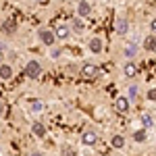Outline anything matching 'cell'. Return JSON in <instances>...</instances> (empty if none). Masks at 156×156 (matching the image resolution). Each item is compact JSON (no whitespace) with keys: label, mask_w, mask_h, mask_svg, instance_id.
Segmentation results:
<instances>
[{"label":"cell","mask_w":156,"mask_h":156,"mask_svg":"<svg viewBox=\"0 0 156 156\" xmlns=\"http://www.w3.org/2000/svg\"><path fill=\"white\" fill-rule=\"evenodd\" d=\"M42 75V62L40 60H27L25 65V77L27 79H37Z\"/></svg>","instance_id":"cell-1"},{"label":"cell","mask_w":156,"mask_h":156,"mask_svg":"<svg viewBox=\"0 0 156 156\" xmlns=\"http://www.w3.org/2000/svg\"><path fill=\"white\" fill-rule=\"evenodd\" d=\"M37 40H40L44 46H54V44H56V36H54V31L48 29V27H42V29L37 31Z\"/></svg>","instance_id":"cell-2"},{"label":"cell","mask_w":156,"mask_h":156,"mask_svg":"<svg viewBox=\"0 0 156 156\" xmlns=\"http://www.w3.org/2000/svg\"><path fill=\"white\" fill-rule=\"evenodd\" d=\"M81 75L85 79H96V77H100V69H98L96 62H83L81 65Z\"/></svg>","instance_id":"cell-3"},{"label":"cell","mask_w":156,"mask_h":156,"mask_svg":"<svg viewBox=\"0 0 156 156\" xmlns=\"http://www.w3.org/2000/svg\"><path fill=\"white\" fill-rule=\"evenodd\" d=\"M129 108H131V100L127 96H119L115 100V110H117V112L125 115V112H129Z\"/></svg>","instance_id":"cell-4"},{"label":"cell","mask_w":156,"mask_h":156,"mask_svg":"<svg viewBox=\"0 0 156 156\" xmlns=\"http://www.w3.org/2000/svg\"><path fill=\"white\" fill-rule=\"evenodd\" d=\"M52 31H54L56 40H67V37L71 36V27H69V25H65V23H58Z\"/></svg>","instance_id":"cell-5"},{"label":"cell","mask_w":156,"mask_h":156,"mask_svg":"<svg viewBox=\"0 0 156 156\" xmlns=\"http://www.w3.org/2000/svg\"><path fill=\"white\" fill-rule=\"evenodd\" d=\"M96 142H98V135H96V131H92V129L83 131V135H81V144H83V146L92 148V146H96Z\"/></svg>","instance_id":"cell-6"},{"label":"cell","mask_w":156,"mask_h":156,"mask_svg":"<svg viewBox=\"0 0 156 156\" xmlns=\"http://www.w3.org/2000/svg\"><path fill=\"white\" fill-rule=\"evenodd\" d=\"M77 15H79L81 19L92 15V4H90V0H79V2H77Z\"/></svg>","instance_id":"cell-7"},{"label":"cell","mask_w":156,"mask_h":156,"mask_svg":"<svg viewBox=\"0 0 156 156\" xmlns=\"http://www.w3.org/2000/svg\"><path fill=\"white\" fill-rule=\"evenodd\" d=\"M0 29H2V34H4V36H12V34L17 31V21H15V19H4Z\"/></svg>","instance_id":"cell-8"},{"label":"cell","mask_w":156,"mask_h":156,"mask_svg":"<svg viewBox=\"0 0 156 156\" xmlns=\"http://www.w3.org/2000/svg\"><path fill=\"white\" fill-rule=\"evenodd\" d=\"M127 29H129V21H127L125 17H119V19L115 21V31H117L119 36H125Z\"/></svg>","instance_id":"cell-9"},{"label":"cell","mask_w":156,"mask_h":156,"mask_svg":"<svg viewBox=\"0 0 156 156\" xmlns=\"http://www.w3.org/2000/svg\"><path fill=\"white\" fill-rule=\"evenodd\" d=\"M27 106H29L31 112L40 115V112H44V110H46V102H44V100H29V102H27Z\"/></svg>","instance_id":"cell-10"},{"label":"cell","mask_w":156,"mask_h":156,"mask_svg":"<svg viewBox=\"0 0 156 156\" xmlns=\"http://www.w3.org/2000/svg\"><path fill=\"white\" fill-rule=\"evenodd\" d=\"M87 48H90V52H94V54H100V52L104 50L102 40H100V37H92V40L87 42Z\"/></svg>","instance_id":"cell-11"},{"label":"cell","mask_w":156,"mask_h":156,"mask_svg":"<svg viewBox=\"0 0 156 156\" xmlns=\"http://www.w3.org/2000/svg\"><path fill=\"white\" fill-rule=\"evenodd\" d=\"M144 50H148V52H156V34H150V36L144 37Z\"/></svg>","instance_id":"cell-12"},{"label":"cell","mask_w":156,"mask_h":156,"mask_svg":"<svg viewBox=\"0 0 156 156\" xmlns=\"http://www.w3.org/2000/svg\"><path fill=\"white\" fill-rule=\"evenodd\" d=\"M12 77V67L9 62H0V79H11Z\"/></svg>","instance_id":"cell-13"},{"label":"cell","mask_w":156,"mask_h":156,"mask_svg":"<svg viewBox=\"0 0 156 156\" xmlns=\"http://www.w3.org/2000/svg\"><path fill=\"white\" fill-rule=\"evenodd\" d=\"M123 73H125V77H135V73H137V67L133 65L131 60H127V62H125V67H123Z\"/></svg>","instance_id":"cell-14"},{"label":"cell","mask_w":156,"mask_h":156,"mask_svg":"<svg viewBox=\"0 0 156 156\" xmlns=\"http://www.w3.org/2000/svg\"><path fill=\"white\" fill-rule=\"evenodd\" d=\"M31 133H34L36 137H44V135H46V127H44V123H34V125H31Z\"/></svg>","instance_id":"cell-15"},{"label":"cell","mask_w":156,"mask_h":156,"mask_svg":"<svg viewBox=\"0 0 156 156\" xmlns=\"http://www.w3.org/2000/svg\"><path fill=\"white\" fill-rule=\"evenodd\" d=\"M83 29H85V25H83V21H81V17H79V19L75 17V19H73V23H71V31H77V34H81Z\"/></svg>","instance_id":"cell-16"},{"label":"cell","mask_w":156,"mask_h":156,"mask_svg":"<svg viewBox=\"0 0 156 156\" xmlns=\"http://www.w3.org/2000/svg\"><path fill=\"white\" fill-rule=\"evenodd\" d=\"M110 146H112V148H123V146H125V137L119 135V133L112 135V137H110Z\"/></svg>","instance_id":"cell-17"},{"label":"cell","mask_w":156,"mask_h":156,"mask_svg":"<svg viewBox=\"0 0 156 156\" xmlns=\"http://www.w3.org/2000/svg\"><path fill=\"white\" fill-rule=\"evenodd\" d=\"M133 140H135L137 144L146 142V129H144V127H142V129H137V131H133Z\"/></svg>","instance_id":"cell-18"},{"label":"cell","mask_w":156,"mask_h":156,"mask_svg":"<svg viewBox=\"0 0 156 156\" xmlns=\"http://www.w3.org/2000/svg\"><path fill=\"white\" fill-rule=\"evenodd\" d=\"M135 52H137V44H129V46L125 48V56H127V58H133Z\"/></svg>","instance_id":"cell-19"},{"label":"cell","mask_w":156,"mask_h":156,"mask_svg":"<svg viewBox=\"0 0 156 156\" xmlns=\"http://www.w3.org/2000/svg\"><path fill=\"white\" fill-rule=\"evenodd\" d=\"M127 98H129V100H135V98H137V85H129V90H127Z\"/></svg>","instance_id":"cell-20"},{"label":"cell","mask_w":156,"mask_h":156,"mask_svg":"<svg viewBox=\"0 0 156 156\" xmlns=\"http://www.w3.org/2000/svg\"><path fill=\"white\" fill-rule=\"evenodd\" d=\"M142 127H144V129L152 127V117H150V115H142Z\"/></svg>","instance_id":"cell-21"},{"label":"cell","mask_w":156,"mask_h":156,"mask_svg":"<svg viewBox=\"0 0 156 156\" xmlns=\"http://www.w3.org/2000/svg\"><path fill=\"white\" fill-rule=\"evenodd\" d=\"M60 156H75V150H73V146H62V150H60Z\"/></svg>","instance_id":"cell-22"},{"label":"cell","mask_w":156,"mask_h":156,"mask_svg":"<svg viewBox=\"0 0 156 156\" xmlns=\"http://www.w3.org/2000/svg\"><path fill=\"white\" fill-rule=\"evenodd\" d=\"M146 98H148L150 102H156V87H152V90H148V94H146Z\"/></svg>","instance_id":"cell-23"},{"label":"cell","mask_w":156,"mask_h":156,"mask_svg":"<svg viewBox=\"0 0 156 156\" xmlns=\"http://www.w3.org/2000/svg\"><path fill=\"white\" fill-rule=\"evenodd\" d=\"M150 29H152V34H156V19H152V23H150Z\"/></svg>","instance_id":"cell-24"},{"label":"cell","mask_w":156,"mask_h":156,"mask_svg":"<svg viewBox=\"0 0 156 156\" xmlns=\"http://www.w3.org/2000/svg\"><path fill=\"white\" fill-rule=\"evenodd\" d=\"M29 156H44V154H42V152H37V150H36V152H31Z\"/></svg>","instance_id":"cell-25"},{"label":"cell","mask_w":156,"mask_h":156,"mask_svg":"<svg viewBox=\"0 0 156 156\" xmlns=\"http://www.w3.org/2000/svg\"><path fill=\"white\" fill-rule=\"evenodd\" d=\"M34 2H37V4H46L48 0H34Z\"/></svg>","instance_id":"cell-26"},{"label":"cell","mask_w":156,"mask_h":156,"mask_svg":"<svg viewBox=\"0 0 156 156\" xmlns=\"http://www.w3.org/2000/svg\"><path fill=\"white\" fill-rule=\"evenodd\" d=\"M2 108H4V106H2V104H0V115H2Z\"/></svg>","instance_id":"cell-27"},{"label":"cell","mask_w":156,"mask_h":156,"mask_svg":"<svg viewBox=\"0 0 156 156\" xmlns=\"http://www.w3.org/2000/svg\"><path fill=\"white\" fill-rule=\"evenodd\" d=\"M0 62H2V52H0Z\"/></svg>","instance_id":"cell-28"}]
</instances>
